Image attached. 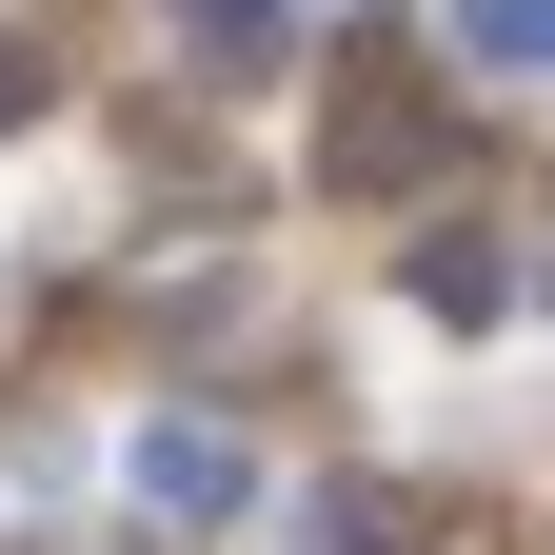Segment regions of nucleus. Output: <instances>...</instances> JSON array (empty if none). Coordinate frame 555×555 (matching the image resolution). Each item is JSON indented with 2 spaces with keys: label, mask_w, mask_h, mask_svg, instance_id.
Instances as JSON below:
<instances>
[{
  "label": "nucleus",
  "mask_w": 555,
  "mask_h": 555,
  "mask_svg": "<svg viewBox=\"0 0 555 555\" xmlns=\"http://www.w3.org/2000/svg\"><path fill=\"white\" fill-rule=\"evenodd\" d=\"M337 179H416V100H337Z\"/></svg>",
  "instance_id": "f03ea898"
},
{
  "label": "nucleus",
  "mask_w": 555,
  "mask_h": 555,
  "mask_svg": "<svg viewBox=\"0 0 555 555\" xmlns=\"http://www.w3.org/2000/svg\"><path fill=\"white\" fill-rule=\"evenodd\" d=\"M198 21H219V40H258V21H278V0H198Z\"/></svg>",
  "instance_id": "7ed1b4c3"
},
{
  "label": "nucleus",
  "mask_w": 555,
  "mask_h": 555,
  "mask_svg": "<svg viewBox=\"0 0 555 555\" xmlns=\"http://www.w3.org/2000/svg\"><path fill=\"white\" fill-rule=\"evenodd\" d=\"M139 476H159V496H179V516H219V496H238V456H219V437H198V416H159V437H139Z\"/></svg>",
  "instance_id": "f257e3e1"
}]
</instances>
